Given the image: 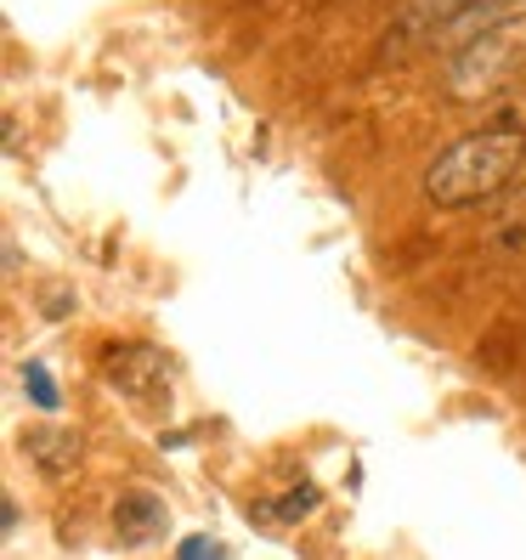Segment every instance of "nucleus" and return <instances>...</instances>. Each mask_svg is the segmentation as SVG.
<instances>
[{"instance_id": "3", "label": "nucleus", "mask_w": 526, "mask_h": 560, "mask_svg": "<svg viewBox=\"0 0 526 560\" xmlns=\"http://www.w3.org/2000/svg\"><path fill=\"white\" fill-rule=\"evenodd\" d=\"M108 374L119 390H130L137 402H153V397H171V369H164V357L153 346H108Z\"/></svg>"}, {"instance_id": "6", "label": "nucleus", "mask_w": 526, "mask_h": 560, "mask_svg": "<svg viewBox=\"0 0 526 560\" xmlns=\"http://www.w3.org/2000/svg\"><path fill=\"white\" fill-rule=\"evenodd\" d=\"M114 526H119L130 544H142L148 533H159V526H164V504H153L148 492H125V499L114 504Z\"/></svg>"}, {"instance_id": "2", "label": "nucleus", "mask_w": 526, "mask_h": 560, "mask_svg": "<svg viewBox=\"0 0 526 560\" xmlns=\"http://www.w3.org/2000/svg\"><path fill=\"white\" fill-rule=\"evenodd\" d=\"M521 74H526V12L504 18L499 28H487V35L470 40L465 51H453L442 91L453 103H487V96L510 91Z\"/></svg>"}, {"instance_id": "5", "label": "nucleus", "mask_w": 526, "mask_h": 560, "mask_svg": "<svg viewBox=\"0 0 526 560\" xmlns=\"http://www.w3.org/2000/svg\"><path fill=\"white\" fill-rule=\"evenodd\" d=\"M515 12H526V0H476V7H458V12L436 28V40L453 46V51H465L470 40H481L487 28H499V23L515 18Z\"/></svg>"}, {"instance_id": "4", "label": "nucleus", "mask_w": 526, "mask_h": 560, "mask_svg": "<svg viewBox=\"0 0 526 560\" xmlns=\"http://www.w3.org/2000/svg\"><path fill=\"white\" fill-rule=\"evenodd\" d=\"M23 458L46 481H62V476H74V465H80V436L62 431V424H35V431L23 436Z\"/></svg>"}, {"instance_id": "8", "label": "nucleus", "mask_w": 526, "mask_h": 560, "mask_svg": "<svg viewBox=\"0 0 526 560\" xmlns=\"http://www.w3.org/2000/svg\"><path fill=\"white\" fill-rule=\"evenodd\" d=\"M176 560H221V544H210V538H187Z\"/></svg>"}, {"instance_id": "1", "label": "nucleus", "mask_w": 526, "mask_h": 560, "mask_svg": "<svg viewBox=\"0 0 526 560\" xmlns=\"http://www.w3.org/2000/svg\"><path fill=\"white\" fill-rule=\"evenodd\" d=\"M526 164V137L521 130H470V137L447 142L431 164H424V199L436 210H465L492 192H504L515 171Z\"/></svg>"}, {"instance_id": "7", "label": "nucleus", "mask_w": 526, "mask_h": 560, "mask_svg": "<svg viewBox=\"0 0 526 560\" xmlns=\"http://www.w3.org/2000/svg\"><path fill=\"white\" fill-rule=\"evenodd\" d=\"M23 390H28V397H35L46 413L62 408V390H57V380L46 374V362H23Z\"/></svg>"}]
</instances>
